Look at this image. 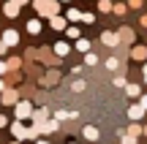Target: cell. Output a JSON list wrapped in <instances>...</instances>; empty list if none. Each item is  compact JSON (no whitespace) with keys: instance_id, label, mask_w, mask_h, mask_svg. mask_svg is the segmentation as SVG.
Here are the masks:
<instances>
[{"instance_id":"6da1fadb","label":"cell","mask_w":147,"mask_h":144,"mask_svg":"<svg viewBox=\"0 0 147 144\" xmlns=\"http://www.w3.org/2000/svg\"><path fill=\"white\" fill-rule=\"evenodd\" d=\"M36 8L41 14H47V16H55L60 5H57V0H36Z\"/></svg>"},{"instance_id":"7a4b0ae2","label":"cell","mask_w":147,"mask_h":144,"mask_svg":"<svg viewBox=\"0 0 147 144\" xmlns=\"http://www.w3.org/2000/svg\"><path fill=\"white\" fill-rule=\"evenodd\" d=\"M16 117H19V120L33 117V106H30L27 101H16Z\"/></svg>"},{"instance_id":"3957f363","label":"cell","mask_w":147,"mask_h":144,"mask_svg":"<svg viewBox=\"0 0 147 144\" xmlns=\"http://www.w3.org/2000/svg\"><path fill=\"white\" fill-rule=\"evenodd\" d=\"M11 133H14V139H30V131H27L22 123H14V125H11Z\"/></svg>"},{"instance_id":"277c9868","label":"cell","mask_w":147,"mask_h":144,"mask_svg":"<svg viewBox=\"0 0 147 144\" xmlns=\"http://www.w3.org/2000/svg\"><path fill=\"white\" fill-rule=\"evenodd\" d=\"M16 101H19L16 90H5L3 92V106H16Z\"/></svg>"},{"instance_id":"5b68a950","label":"cell","mask_w":147,"mask_h":144,"mask_svg":"<svg viewBox=\"0 0 147 144\" xmlns=\"http://www.w3.org/2000/svg\"><path fill=\"white\" fill-rule=\"evenodd\" d=\"M101 41H104L106 46H117V44H120V35H117V33H109V30H106L104 35H101Z\"/></svg>"},{"instance_id":"8992f818","label":"cell","mask_w":147,"mask_h":144,"mask_svg":"<svg viewBox=\"0 0 147 144\" xmlns=\"http://www.w3.org/2000/svg\"><path fill=\"white\" fill-rule=\"evenodd\" d=\"M55 131H60V123H57V120H52V123H44V125H38V133H55Z\"/></svg>"},{"instance_id":"52a82bcc","label":"cell","mask_w":147,"mask_h":144,"mask_svg":"<svg viewBox=\"0 0 147 144\" xmlns=\"http://www.w3.org/2000/svg\"><path fill=\"white\" fill-rule=\"evenodd\" d=\"M3 44H5V46H14V44H19L16 30H5V33H3Z\"/></svg>"},{"instance_id":"ba28073f","label":"cell","mask_w":147,"mask_h":144,"mask_svg":"<svg viewBox=\"0 0 147 144\" xmlns=\"http://www.w3.org/2000/svg\"><path fill=\"white\" fill-rule=\"evenodd\" d=\"M142 114H144L142 103H134V106L128 109V117H131V120H142Z\"/></svg>"},{"instance_id":"9c48e42d","label":"cell","mask_w":147,"mask_h":144,"mask_svg":"<svg viewBox=\"0 0 147 144\" xmlns=\"http://www.w3.org/2000/svg\"><path fill=\"white\" fill-rule=\"evenodd\" d=\"M84 139L98 141V128H95V125H84Z\"/></svg>"},{"instance_id":"30bf717a","label":"cell","mask_w":147,"mask_h":144,"mask_svg":"<svg viewBox=\"0 0 147 144\" xmlns=\"http://www.w3.org/2000/svg\"><path fill=\"white\" fill-rule=\"evenodd\" d=\"M131 57H134V60H147V49H144V46H134V49H131Z\"/></svg>"},{"instance_id":"8fae6325","label":"cell","mask_w":147,"mask_h":144,"mask_svg":"<svg viewBox=\"0 0 147 144\" xmlns=\"http://www.w3.org/2000/svg\"><path fill=\"white\" fill-rule=\"evenodd\" d=\"M49 22H52V27H55V30H65V19H63V16H57V14H55V16H49Z\"/></svg>"},{"instance_id":"7c38bea8","label":"cell","mask_w":147,"mask_h":144,"mask_svg":"<svg viewBox=\"0 0 147 144\" xmlns=\"http://www.w3.org/2000/svg\"><path fill=\"white\" fill-rule=\"evenodd\" d=\"M27 33H30V35H38V33H41V22L30 19V22H27Z\"/></svg>"},{"instance_id":"4fadbf2b","label":"cell","mask_w":147,"mask_h":144,"mask_svg":"<svg viewBox=\"0 0 147 144\" xmlns=\"http://www.w3.org/2000/svg\"><path fill=\"white\" fill-rule=\"evenodd\" d=\"M5 16H16V14H19V3H14V0H11V3H5Z\"/></svg>"},{"instance_id":"5bb4252c","label":"cell","mask_w":147,"mask_h":144,"mask_svg":"<svg viewBox=\"0 0 147 144\" xmlns=\"http://www.w3.org/2000/svg\"><path fill=\"white\" fill-rule=\"evenodd\" d=\"M47 109H38V112H33V120H36V128H38V125H44V120H47Z\"/></svg>"},{"instance_id":"9a60e30c","label":"cell","mask_w":147,"mask_h":144,"mask_svg":"<svg viewBox=\"0 0 147 144\" xmlns=\"http://www.w3.org/2000/svg\"><path fill=\"white\" fill-rule=\"evenodd\" d=\"M68 44H65V41H57V44H55V52H57V57H63V54H68Z\"/></svg>"},{"instance_id":"2e32d148","label":"cell","mask_w":147,"mask_h":144,"mask_svg":"<svg viewBox=\"0 0 147 144\" xmlns=\"http://www.w3.org/2000/svg\"><path fill=\"white\" fill-rule=\"evenodd\" d=\"M76 49L79 52H90V41L87 38H76Z\"/></svg>"},{"instance_id":"e0dca14e","label":"cell","mask_w":147,"mask_h":144,"mask_svg":"<svg viewBox=\"0 0 147 144\" xmlns=\"http://www.w3.org/2000/svg\"><path fill=\"white\" fill-rule=\"evenodd\" d=\"M125 92L131 98H139V84H125Z\"/></svg>"},{"instance_id":"ac0fdd59","label":"cell","mask_w":147,"mask_h":144,"mask_svg":"<svg viewBox=\"0 0 147 144\" xmlns=\"http://www.w3.org/2000/svg\"><path fill=\"white\" fill-rule=\"evenodd\" d=\"M84 87H87V84H84L82 79H76V82L71 84V90H74V92H84Z\"/></svg>"},{"instance_id":"d6986e66","label":"cell","mask_w":147,"mask_h":144,"mask_svg":"<svg viewBox=\"0 0 147 144\" xmlns=\"http://www.w3.org/2000/svg\"><path fill=\"white\" fill-rule=\"evenodd\" d=\"M117 65H120V60H117V57H109V60H106V68H109V71H117Z\"/></svg>"},{"instance_id":"ffe728a7","label":"cell","mask_w":147,"mask_h":144,"mask_svg":"<svg viewBox=\"0 0 147 144\" xmlns=\"http://www.w3.org/2000/svg\"><path fill=\"white\" fill-rule=\"evenodd\" d=\"M84 63H87V65H95V63H98V57H95L93 52H87V54H84Z\"/></svg>"},{"instance_id":"44dd1931","label":"cell","mask_w":147,"mask_h":144,"mask_svg":"<svg viewBox=\"0 0 147 144\" xmlns=\"http://www.w3.org/2000/svg\"><path fill=\"white\" fill-rule=\"evenodd\" d=\"M117 35H120V41H125V44L134 38V35H131V30H123V33H117Z\"/></svg>"},{"instance_id":"7402d4cb","label":"cell","mask_w":147,"mask_h":144,"mask_svg":"<svg viewBox=\"0 0 147 144\" xmlns=\"http://www.w3.org/2000/svg\"><path fill=\"white\" fill-rule=\"evenodd\" d=\"M68 19H74V22H76V19H82V14H79L76 8H68Z\"/></svg>"},{"instance_id":"603a6c76","label":"cell","mask_w":147,"mask_h":144,"mask_svg":"<svg viewBox=\"0 0 147 144\" xmlns=\"http://www.w3.org/2000/svg\"><path fill=\"white\" fill-rule=\"evenodd\" d=\"M112 11H115V14H125L128 8H125V5H123V3H117V5H112Z\"/></svg>"},{"instance_id":"cb8c5ba5","label":"cell","mask_w":147,"mask_h":144,"mask_svg":"<svg viewBox=\"0 0 147 144\" xmlns=\"http://www.w3.org/2000/svg\"><path fill=\"white\" fill-rule=\"evenodd\" d=\"M128 133H131V136H139V133H142V128H139V125H136V123H134V125H131V128H128Z\"/></svg>"},{"instance_id":"d4e9b609","label":"cell","mask_w":147,"mask_h":144,"mask_svg":"<svg viewBox=\"0 0 147 144\" xmlns=\"http://www.w3.org/2000/svg\"><path fill=\"white\" fill-rule=\"evenodd\" d=\"M98 8H101V11H112V3H109V0H101Z\"/></svg>"},{"instance_id":"484cf974","label":"cell","mask_w":147,"mask_h":144,"mask_svg":"<svg viewBox=\"0 0 147 144\" xmlns=\"http://www.w3.org/2000/svg\"><path fill=\"white\" fill-rule=\"evenodd\" d=\"M19 65H22V63H19V60H16V57H14V60H8V71H16V68H19Z\"/></svg>"},{"instance_id":"4316f807","label":"cell","mask_w":147,"mask_h":144,"mask_svg":"<svg viewBox=\"0 0 147 144\" xmlns=\"http://www.w3.org/2000/svg\"><path fill=\"white\" fill-rule=\"evenodd\" d=\"M123 144H136V136H131V133H125V136H123Z\"/></svg>"},{"instance_id":"83f0119b","label":"cell","mask_w":147,"mask_h":144,"mask_svg":"<svg viewBox=\"0 0 147 144\" xmlns=\"http://www.w3.org/2000/svg\"><path fill=\"white\" fill-rule=\"evenodd\" d=\"M115 87H125V76H115Z\"/></svg>"},{"instance_id":"f1b7e54d","label":"cell","mask_w":147,"mask_h":144,"mask_svg":"<svg viewBox=\"0 0 147 144\" xmlns=\"http://www.w3.org/2000/svg\"><path fill=\"white\" fill-rule=\"evenodd\" d=\"M65 33H68V38H79V30H76V27H68Z\"/></svg>"},{"instance_id":"f546056e","label":"cell","mask_w":147,"mask_h":144,"mask_svg":"<svg viewBox=\"0 0 147 144\" xmlns=\"http://www.w3.org/2000/svg\"><path fill=\"white\" fill-rule=\"evenodd\" d=\"M3 74H8V63H0V76Z\"/></svg>"},{"instance_id":"4dcf8cb0","label":"cell","mask_w":147,"mask_h":144,"mask_svg":"<svg viewBox=\"0 0 147 144\" xmlns=\"http://www.w3.org/2000/svg\"><path fill=\"white\" fill-rule=\"evenodd\" d=\"M5 125H8V117H5V114H0V128H5Z\"/></svg>"},{"instance_id":"1f68e13d","label":"cell","mask_w":147,"mask_h":144,"mask_svg":"<svg viewBox=\"0 0 147 144\" xmlns=\"http://www.w3.org/2000/svg\"><path fill=\"white\" fill-rule=\"evenodd\" d=\"M131 8H142V0H131Z\"/></svg>"},{"instance_id":"d6a6232c","label":"cell","mask_w":147,"mask_h":144,"mask_svg":"<svg viewBox=\"0 0 147 144\" xmlns=\"http://www.w3.org/2000/svg\"><path fill=\"white\" fill-rule=\"evenodd\" d=\"M139 103H142V109H147V95H142V98H139Z\"/></svg>"},{"instance_id":"836d02e7","label":"cell","mask_w":147,"mask_h":144,"mask_svg":"<svg viewBox=\"0 0 147 144\" xmlns=\"http://www.w3.org/2000/svg\"><path fill=\"white\" fill-rule=\"evenodd\" d=\"M3 52H5V44H3V41H0V54H3Z\"/></svg>"},{"instance_id":"e575fe53","label":"cell","mask_w":147,"mask_h":144,"mask_svg":"<svg viewBox=\"0 0 147 144\" xmlns=\"http://www.w3.org/2000/svg\"><path fill=\"white\" fill-rule=\"evenodd\" d=\"M38 144H52V141H47V139H41V141H38Z\"/></svg>"},{"instance_id":"d590c367","label":"cell","mask_w":147,"mask_h":144,"mask_svg":"<svg viewBox=\"0 0 147 144\" xmlns=\"http://www.w3.org/2000/svg\"><path fill=\"white\" fill-rule=\"evenodd\" d=\"M144 82H147V63H144Z\"/></svg>"},{"instance_id":"8d00e7d4","label":"cell","mask_w":147,"mask_h":144,"mask_svg":"<svg viewBox=\"0 0 147 144\" xmlns=\"http://www.w3.org/2000/svg\"><path fill=\"white\" fill-rule=\"evenodd\" d=\"M14 3H19V5H22V3H27V0H14Z\"/></svg>"},{"instance_id":"74e56055","label":"cell","mask_w":147,"mask_h":144,"mask_svg":"<svg viewBox=\"0 0 147 144\" xmlns=\"http://www.w3.org/2000/svg\"><path fill=\"white\" fill-rule=\"evenodd\" d=\"M3 90H5V84H3V82H0V92H3Z\"/></svg>"},{"instance_id":"f35d334b","label":"cell","mask_w":147,"mask_h":144,"mask_svg":"<svg viewBox=\"0 0 147 144\" xmlns=\"http://www.w3.org/2000/svg\"><path fill=\"white\" fill-rule=\"evenodd\" d=\"M142 133H144V136H147V125H144V128H142Z\"/></svg>"},{"instance_id":"ab89813d","label":"cell","mask_w":147,"mask_h":144,"mask_svg":"<svg viewBox=\"0 0 147 144\" xmlns=\"http://www.w3.org/2000/svg\"><path fill=\"white\" fill-rule=\"evenodd\" d=\"M60 3H68V0H60Z\"/></svg>"},{"instance_id":"60d3db41","label":"cell","mask_w":147,"mask_h":144,"mask_svg":"<svg viewBox=\"0 0 147 144\" xmlns=\"http://www.w3.org/2000/svg\"><path fill=\"white\" fill-rule=\"evenodd\" d=\"M68 144H71V141H68ZM74 144H76V141H74Z\"/></svg>"},{"instance_id":"b9f144b4","label":"cell","mask_w":147,"mask_h":144,"mask_svg":"<svg viewBox=\"0 0 147 144\" xmlns=\"http://www.w3.org/2000/svg\"><path fill=\"white\" fill-rule=\"evenodd\" d=\"M14 144H16V141H14Z\"/></svg>"}]
</instances>
